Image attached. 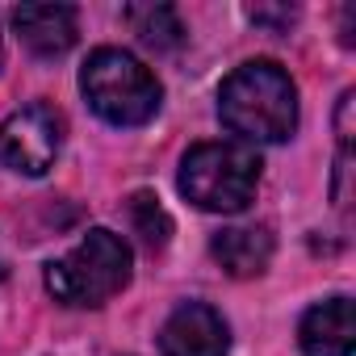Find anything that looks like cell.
<instances>
[{
    "instance_id": "1",
    "label": "cell",
    "mask_w": 356,
    "mask_h": 356,
    "mask_svg": "<svg viewBox=\"0 0 356 356\" xmlns=\"http://www.w3.org/2000/svg\"><path fill=\"white\" fill-rule=\"evenodd\" d=\"M218 118L239 143H285L298 126V88L273 59H252L222 80Z\"/></svg>"
},
{
    "instance_id": "2",
    "label": "cell",
    "mask_w": 356,
    "mask_h": 356,
    "mask_svg": "<svg viewBox=\"0 0 356 356\" xmlns=\"http://www.w3.org/2000/svg\"><path fill=\"white\" fill-rule=\"evenodd\" d=\"M260 155L239 138L197 143L181 163V193L210 214H239L260 185Z\"/></svg>"
},
{
    "instance_id": "3",
    "label": "cell",
    "mask_w": 356,
    "mask_h": 356,
    "mask_svg": "<svg viewBox=\"0 0 356 356\" xmlns=\"http://www.w3.org/2000/svg\"><path fill=\"white\" fill-rule=\"evenodd\" d=\"M126 285H130V248L105 227L88 231L76 252H67L47 268V289L55 293V302L67 306H105Z\"/></svg>"
},
{
    "instance_id": "4",
    "label": "cell",
    "mask_w": 356,
    "mask_h": 356,
    "mask_svg": "<svg viewBox=\"0 0 356 356\" xmlns=\"http://www.w3.org/2000/svg\"><path fill=\"white\" fill-rule=\"evenodd\" d=\"M80 88L109 126H143L159 109V80L118 47H101L88 55Z\"/></svg>"
},
{
    "instance_id": "5",
    "label": "cell",
    "mask_w": 356,
    "mask_h": 356,
    "mask_svg": "<svg viewBox=\"0 0 356 356\" xmlns=\"http://www.w3.org/2000/svg\"><path fill=\"white\" fill-rule=\"evenodd\" d=\"M59 143H63V118L51 105L34 101L0 122V168L42 176L55 163Z\"/></svg>"
},
{
    "instance_id": "6",
    "label": "cell",
    "mask_w": 356,
    "mask_h": 356,
    "mask_svg": "<svg viewBox=\"0 0 356 356\" xmlns=\"http://www.w3.org/2000/svg\"><path fill=\"white\" fill-rule=\"evenodd\" d=\"M227 343H231L227 323L206 302H185L159 331L163 356H227Z\"/></svg>"
},
{
    "instance_id": "7",
    "label": "cell",
    "mask_w": 356,
    "mask_h": 356,
    "mask_svg": "<svg viewBox=\"0 0 356 356\" xmlns=\"http://www.w3.org/2000/svg\"><path fill=\"white\" fill-rule=\"evenodd\" d=\"M13 26H17L22 42L42 59H59L76 42V9L72 5H22V9H13Z\"/></svg>"
},
{
    "instance_id": "8",
    "label": "cell",
    "mask_w": 356,
    "mask_h": 356,
    "mask_svg": "<svg viewBox=\"0 0 356 356\" xmlns=\"http://www.w3.org/2000/svg\"><path fill=\"white\" fill-rule=\"evenodd\" d=\"M302 352L306 356H352L356 348V327H352V302L348 298H327L306 310L302 318Z\"/></svg>"
},
{
    "instance_id": "9",
    "label": "cell",
    "mask_w": 356,
    "mask_h": 356,
    "mask_svg": "<svg viewBox=\"0 0 356 356\" xmlns=\"http://www.w3.org/2000/svg\"><path fill=\"white\" fill-rule=\"evenodd\" d=\"M210 252L231 277H256L273 260V235L264 227H231L214 235Z\"/></svg>"
},
{
    "instance_id": "10",
    "label": "cell",
    "mask_w": 356,
    "mask_h": 356,
    "mask_svg": "<svg viewBox=\"0 0 356 356\" xmlns=\"http://www.w3.org/2000/svg\"><path fill=\"white\" fill-rule=\"evenodd\" d=\"M126 22L138 34V42L151 47V51H172V47L185 42V26H181L172 5H130Z\"/></svg>"
},
{
    "instance_id": "11",
    "label": "cell",
    "mask_w": 356,
    "mask_h": 356,
    "mask_svg": "<svg viewBox=\"0 0 356 356\" xmlns=\"http://www.w3.org/2000/svg\"><path fill=\"white\" fill-rule=\"evenodd\" d=\"M130 222H134V231H138V239L155 252V248H163L168 243V231H172V222H168V214H163V206H159V197L155 193H147V189H138L134 197H130Z\"/></svg>"
},
{
    "instance_id": "12",
    "label": "cell",
    "mask_w": 356,
    "mask_h": 356,
    "mask_svg": "<svg viewBox=\"0 0 356 356\" xmlns=\"http://www.w3.org/2000/svg\"><path fill=\"white\" fill-rule=\"evenodd\" d=\"M248 17L256 22V26H277V30H289L293 26V17H298V9H268V5H252L248 9Z\"/></svg>"
}]
</instances>
